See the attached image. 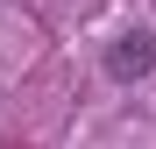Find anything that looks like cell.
<instances>
[{"mask_svg": "<svg viewBox=\"0 0 156 149\" xmlns=\"http://www.w3.org/2000/svg\"><path fill=\"white\" fill-rule=\"evenodd\" d=\"M156 71V36L149 29H128L121 43H107V78H149Z\"/></svg>", "mask_w": 156, "mask_h": 149, "instance_id": "obj_1", "label": "cell"}]
</instances>
